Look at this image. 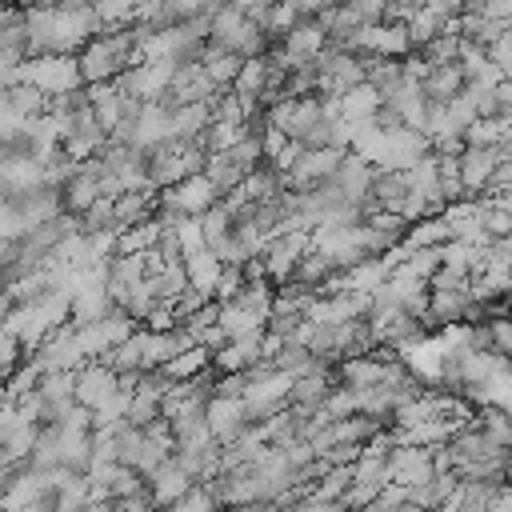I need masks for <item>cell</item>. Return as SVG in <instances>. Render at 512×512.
<instances>
[{
  "label": "cell",
  "mask_w": 512,
  "mask_h": 512,
  "mask_svg": "<svg viewBox=\"0 0 512 512\" xmlns=\"http://www.w3.org/2000/svg\"><path fill=\"white\" fill-rule=\"evenodd\" d=\"M144 24H120V28H104L100 36H92L80 52V76L84 84H112L120 80L132 64H140V44H144Z\"/></svg>",
  "instance_id": "6da1fadb"
},
{
  "label": "cell",
  "mask_w": 512,
  "mask_h": 512,
  "mask_svg": "<svg viewBox=\"0 0 512 512\" xmlns=\"http://www.w3.org/2000/svg\"><path fill=\"white\" fill-rule=\"evenodd\" d=\"M20 80L36 84L48 96H60V92H72V88L84 84L76 56H28L20 64Z\"/></svg>",
  "instance_id": "7a4b0ae2"
},
{
  "label": "cell",
  "mask_w": 512,
  "mask_h": 512,
  "mask_svg": "<svg viewBox=\"0 0 512 512\" xmlns=\"http://www.w3.org/2000/svg\"><path fill=\"white\" fill-rule=\"evenodd\" d=\"M220 200H224L220 188H216L204 172H192V176H184L180 184L160 188V204L172 208V212H180V216H204V212L216 208Z\"/></svg>",
  "instance_id": "3957f363"
},
{
  "label": "cell",
  "mask_w": 512,
  "mask_h": 512,
  "mask_svg": "<svg viewBox=\"0 0 512 512\" xmlns=\"http://www.w3.org/2000/svg\"><path fill=\"white\" fill-rule=\"evenodd\" d=\"M172 72H176V64L164 60V56H160V60H140V64H132L116 84H120L124 96L148 104V100H160V92L172 84Z\"/></svg>",
  "instance_id": "277c9868"
},
{
  "label": "cell",
  "mask_w": 512,
  "mask_h": 512,
  "mask_svg": "<svg viewBox=\"0 0 512 512\" xmlns=\"http://www.w3.org/2000/svg\"><path fill=\"white\" fill-rule=\"evenodd\" d=\"M120 388H124L120 376H116L104 360H84V364L76 368V404L88 408V412L104 408Z\"/></svg>",
  "instance_id": "5b68a950"
},
{
  "label": "cell",
  "mask_w": 512,
  "mask_h": 512,
  "mask_svg": "<svg viewBox=\"0 0 512 512\" xmlns=\"http://www.w3.org/2000/svg\"><path fill=\"white\" fill-rule=\"evenodd\" d=\"M60 200H64V212L84 216L100 200V168L92 160H76V168L60 184Z\"/></svg>",
  "instance_id": "8992f818"
},
{
  "label": "cell",
  "mask_w": 512,
  "mask_h": 512,
  "mask_svg": "<svg viewBox=\"0 0 512 512\" xmlns=\"http://www.w3.org/2000/svg\"><path fill=\"white\" fill-rule=\"evenodd\" d=\"M420 88H424V96H428L432 104H448V100H456V96L468 88V80H464L460 64L452 60V64H432L428 76L420 80Z\"/></svg>",
  "instance_id": "52a82bcc"
},
{
  "label": "cell",
  "mask_w": 512,
  "mask_h": 512,
  "mask_svg": "<svg viewBox=\"0 0 512 512\" xmlns=\"http://www.w3.org/2000/svg\"><path fill=\"white\" fill-rule=\"evenodd\" d=\"M448 240H452V220H448L444 212H436V216H420V220H412L404 248H444Z\"/></svg>",
  "instance_id": "ba28073f"
},
{
  "label": "cell",
  "mask_w": 512,
  "mask_h": 512,
  "mask_svg": "<svg viewBox=\"0 0 512 512\" xmlns=\"http://www.w3.org/2000/svg\"><path fill=\"white\" fill-rule=\"evenodd\" d=\"M200 64H204V72L220 84V88H232V80L240 76V64H244V56H236V52H228V48H220V44H204V56H200Z\"/></svg>",
  "instance_id": "9c48e42d"
},
{
  "label": "cell",
  "mask_w": 512,
  "mask_h": 512,
  "mask_svg": "<svg viewBox=\"0 0 512 512\" xmlns=\"http://www.w3.org/2000/svg\"><path fill=\"white\" fill-rule=\"evenodd\" d=\"M212 364V352L208 348H200V344H188L184 352H176L168 364H160V372L172 380V384H184V380H192L196 372H204Z\"/></svg>",
  "instance_id": "30bf717a"
},
{
  "label": "cell",
  "mask_w": 512,
  "mask_h": 512,
  "mask_svg": "<svg viewBox=\"0 0 512 512\" xmlns=\"http://www.w3.org/2000/svg\"><path fill=\"white\" fill-rule=\"evenodd\" d=\"M404 24H408V36H412V44L420 48V44H428L432 36H440V32H444L452 20H444L440 12H432V8L424 4V8H416V12H412Z\"/></svg>",
  "instance_id": "8fae6325"
},
{
  "label": "cell",
  "mask_w": 512,
  "mask_h": 512,
  "mask_svg": "<svg viewBox=\"0 0 512 512\" xmlns=\"http://www.w3.org/2000/svg\"><path fill=\"white\" fill-rule=\"evenodd\" d=\"M24 360H28V348L20 344V336H12V332L4 328V332H0V384H8L12 372H16Z\"/></svg>",
  "instance_id": "7c38bea8"
},
{
  "label": "cell",
  "mask_w": 512,
  "mask_h": 512,
  "mask_svg": "<svg viewBox=\"0 0 512 512\" xmlns=\"http://www.w3.org/2000/svg\"><path fill=\"white\" fill-rule=\"evenodd\" d=\"M484 52H488V60L504 72V76H512V28H504V32H496L488 44H484Z\"/></svg>",
  "instance_id": "4fadbf2b"
},
{
  "label": "cell",
  "mask_w": 512,
  "mask_h": 512,
  "mask_svg": "<svg viewBox=\"0 0 512 512\" xmlns=\"http://www.w3.org/2000/svg\"><path fill=\"white\" fill-rule=\"evenodd\" d=\"M480 424H484V432L500 444V448H512V416L508 412H480Z\"/></svg>",
  "instance_id": "5bb4252c"
},
{
  "label": "cell",
  "mask_w": 512,
  "mask_h": 512,
  "mask_svg": "<svg viewBox=\"0 0 512 512\" xmlns=\"http://www.w3.org/2000/svg\"><path fill=\"white\" fill-rule=\"evenodd\" d=\"M432 12H440L444 20H456V16H464L468 12V0H424Z\"/></svg>",
  "instance_id": "9a60e30c"
},
{
  "label": "cell",
  "mask_w": 512,
  "mask_h": 512,
  "mask_svg": "<svg viewBox=\"0 0 512 512\" xmlns=\"http://www.w3.org/2000/svg\"><path fill=\"white\" fill-rule=\"evenodd\" d=\"M416 8H424V0H388V20H408Z\"/></svg>",
  "instance_id": "2e32d148"
},
{
  "label": "cell",
  "mask_w": 512,
  "mask_h": 512,
  "mask_svg": "<svg viewBox=\"0 0 512 512\" xmlns=\"http://www.w3.org/2000/svg\"><path fill=\"white\" fill-rule=\"evenodd\" d=\"M84 4H96V0H84Z\"/></svg>",
  "instance_id": "e0dca14e"
}]
</instances>
